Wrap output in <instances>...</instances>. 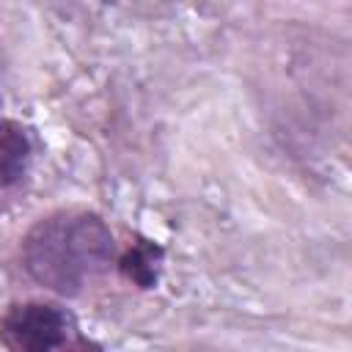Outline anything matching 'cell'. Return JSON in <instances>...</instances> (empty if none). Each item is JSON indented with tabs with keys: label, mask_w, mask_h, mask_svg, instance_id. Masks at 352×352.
Instances as JSON below:
<instances>
[{
	"label": "cell",
	"mask_w": 352,
	"mask_h": 352,
	"mask_svg": "<svg viewBox=\"0 0 352 352\" xmlns=\"http://www.w3.org/2000/svg\"><path fill=\"white\" fill-rule=\"evenodd\" d=\"M113 231L85 209H63L38 220L22 242L28 275L63 297L80 294L88 280L113 264Z\"/></svg>",
	"instance_id": "6da1fadb"
},
{
	"label": "cell",
	"mask_w": 352,
	"mask_h": 352,
	"mask_svg": "<svg viewBox=\"0 0 352 352\" xmlns=\"http://www.w3.org/2000/svg\"><path fill=\"white\" fill-rule=\"evenodd\" d=\"M72 319L52 302L11 305L0 319V341L8 352H60L72 344Z\"/></svg>",
	"instance_id": "7a4b0ae2"
},
{
	"label": "cell",
	"mask_w": 352,
	"mask_h": 352,
	"mask_svg": "<svg viewBox=\"0 0 352 352\" xmlns=\"http://www.w3.org/2000/svg\"><path fill=\"white\" fill-rule=\"evenodd\" d=\"M28 165H30L28 132L11 118H0V190L22 182Z\"/></svg>",
	"instance_id": "3957f363"
},
{
	"label": "cell",
	"mask_w": 352,
	"mask_h": 352,
	"mask_svg": "<svg viewBox=\"0 0 352 352\" xmlns=\"http://www.w3.org/2000/svg\"><path fill=\"white\" fill-rule=\"evenodd\" d=\"M160 264H162V248L148 239H138L118 258V272L138 289H154L160 280Z\"/></svg>",
	"instance_id": "277c9868"
}]
</instances>
